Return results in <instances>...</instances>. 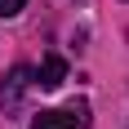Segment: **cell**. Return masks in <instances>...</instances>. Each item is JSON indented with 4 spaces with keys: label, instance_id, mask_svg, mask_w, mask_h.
Returning <instances> with one entry per match:
<instances>
[{
    "label": "cell",
    "instance_id": "6da1fadb",
    "mask_svg": "<svg viewBox=\"0 0 129 129\" xmlns=\"http://www.w3.org/2000/svg\"><path fill=\"white\" fill-rule=\"evenodd\" d=\"M31 85H36V71H31V67H13L9 76L0 80V107H5V111H18L22 98L31 93Z\"/></svg>",
    "mask_w": 129,
    "mask_h": 129
},
{
    "label": "cell",
    "instance_id": "7a4b0ae2",
    "mask_svg": "<svg viewBox=\"0 0 129 129\" xmlns=\"http://www.w3.org/2000/svg\"><path fill=\"white\" fill-rule=\"evenodd\" d=\"M31 129H89V103H71L62 111H40Z\"/></svg>",
    "mask_w": 129,
    "mask_h": 129
},
{
    "label": "cell",
    "instance_id": "3957f363",
    "mask_svg": "<svg viewBox=\"0 0 129 129\" xmlns=\"http://www.w3.org/2000/svg\"><path fill=\"white\" fill-rule=\"evenodd\" d=\"M67 80V62L62 58H58V53H49V58H45V67H40V89H58V85H62Z\"/></svg>",
    "mask_w": 129,
    "mask_h": 129
},
{
    "label": "cell",
    "instance_id": "277c9868",
    "mask_svg": "<svg viewBox=\"0 0 129 129\" xmlns=\"http://www.w3.org/2000/svg\"><path fill=\"white\" fill-rule=\"evenodd\" d=\"M27 9V0H0V18H18Z\"/></svg>",
    "mask_w": 129,
    "mask_h": 129
}]
</instances>
